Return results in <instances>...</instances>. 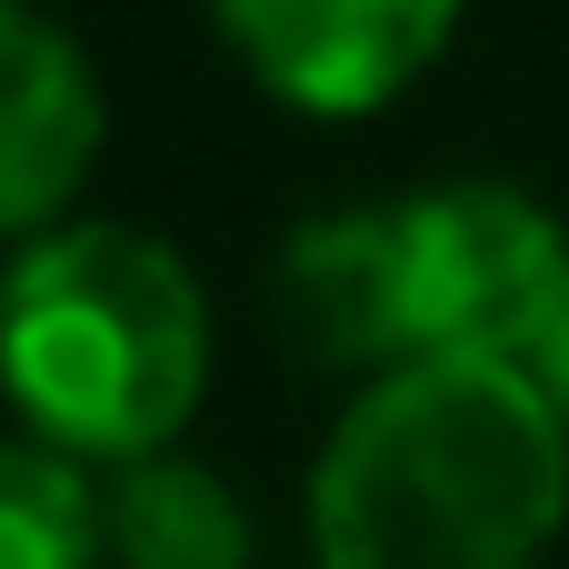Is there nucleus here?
I'll use <instances>...</instances> for the list:
<instances>
[{
  "instance_id": "obj_6",
  "label": "nucleus",
  "mask_w": 569,
  "mask_h": 569,
  "mask_svg": "<svg viewBox=\"0 0 569 569\" xmlns=\"http://www.w3.org/2000/svg\"><path fill=\"white\" fill-rule=\"evenodd\" d=\"M280 330L320 370H390L400 360V270H390V210H330L290 230L280 250Z\"/></svg>"
},
{
  "instance_id": "obj_2",
  "label": "nucleus",
  "mask_w": 569,
  "mask_h": 569,
  "mask_svg": "<svg viewBox=\"0 0 569 569\" xmlns=\"http://www.w3.org/2000/svg\"><path fill=\"white\" fill-rule=\"evenodd\" d=\"M210 390V300L130 220H50L0 270V400L20 430L120 470L170 450Z\"/></svg>"
},
{
  "instance_id": "obj_3",
  "label": "nucleus",
  "mask_w": 569,
  "mask_h": 569,
  "mask_svg": "<svg viewBox=\"0 0 569 569\" xmlns=\"http://www.w3.org/2000/svg\"><path fill=\"white\" fill-rule=\"evenodd\" d=\"M390 270H400V360L410 350L530 360L569 280V230L520 180H440L390 200Z\"/></svg>"
},
{
  "instance_id": "obj_1",
  "label": "nucleus",
  "mask_w": 569,
  "mask_h": 569,
  "mask_svg": "<svg viewBox=\"0 0 569 569\" xmlns=\"http://www.w3.org/2000/svg\"><path fill=\"white\" fill-rule=\"evenodd\" d=\"M569 530V410L530 360L410 350L310 460L320 569H540Z\"/></svg>"
},
{
  "instance_id": "obj_8",
  "label": "nucleus",
  "mask_w": 569,
  "mask_h": 569,
  "mask_svg": "<svg viewBox=\"0 0 569 569\" xmlns=\"http://www.w3.org/2000/svg\"><path fill=\"white\" fill-rule=\"evenodd\" d=\"M100 460L20 430L0 440V569H110V520H100Z\"/></svg>"
},
{
  "instance_id": "obj_5",
  "label": "nucleus",
  "mask_w": 569,
  "mask_h": 569,
  "mask_svg": "<svg viewBox=\"0 0 569 569\" xmlns=\"http://www.w3.org/2000/svg\"><path fill=\"white\" fill-rule=\"evenodd\" d=\"M100 140H110V100L90 50L50 10L0 0V240L70 220L100 170Z\"/></svg>"
},
{
  "instance_id": "obj_7",
  "label": "nucleus",
  "mask_w": 569,
  "mask_h": 569,
  "mask_svg": "<svg viewBox=\"0 0 569 569\" xmlns=\"http://www.w3.org/2000/svg\"><path fill=\"white\" fill-rule=\"evenodd\" d=\"M100 520H110V569H250V510L220 470L150 450L120 460L100 480Z\"/></svg>"
},
{
  "instance_id": "obj_9",
  "label": "nucleus",
  "mask_w": 569,
  "mask_h": 569,
  "mask_svg": "<svg viewBox=\"0 0 569 569\" xmlns=\"http://www.w3.org/2000/svg\"><path fill=\"white\" fill-rule=\"evenodd\" d=\"M530 370L550 380V400L569 410V280H560V300H550V330L530 340Z\"/></svg>"
},
{
  "instance_id": "obj_4",
  "label": "nucleus",
  "mask_w": 569,
  "mask_h": 569,
  "mask_svg": "<svg viewBox=\"0 0 569 569\" xmlns=\"http://www.w3.org/2000/svg\"><path fill=\"white\" fill-rule=\"evenodd\" d=\"M230 60L300 120L390 110L460 30V0H210Z\"/></svg>"
}]
</instances>
